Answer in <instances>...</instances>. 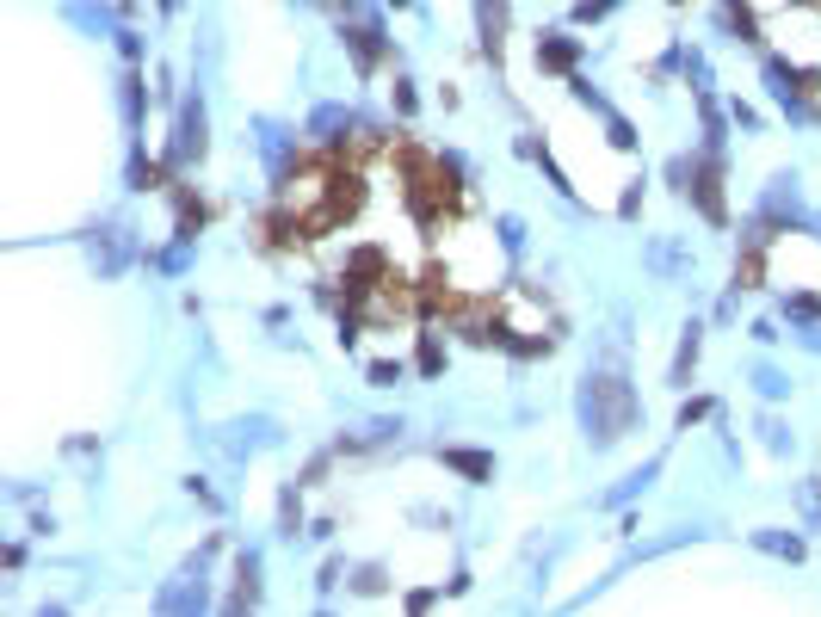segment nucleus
Instances as JSON below:
<instances>
[{
    "mask_svg": "<svg viewBox=\"0 0 821 617\" xmlns=\"http://www.w3.org/2000/svg\"><path fill=\"white\" fill-rule=\"evenodd\" d=\"M692 192H698V204H704L710 223H723V216H729V210H723V192H717V167H710V161L692 173Z\"/></svg>",
    "mask_w": 821,
    "mask_h": 617,
    "instance_id": "1",
    "label": "nucleus"
},
{
    "mask_svg": "<svg viewBox=\"0 0 821 617\" xmlns=\"http://www.w3.org/2000/svg\"><path fill=\"white\" fill-rule=\"evenodd\" d=\"M445 463H457L463 476H488V457H476V451H445Z\"/></svg>",
    "mask_w": 821,
    "mask_h": 617,
    "instance_id": "2",
    "label": "nucleus"
},
{
    "mask_svg": "<svg viewBox=\"0 0 821 617\" xmlns=\"http://www.w3.org/2000/svg\"><path fill=\"white\" fill-rule=\"evenodd\" d=\"M809 7H821V0H809Z\"/></svg>",
    "mask_w": 821,
    "mask_h": 617,
    "instance_id": "3",
    "label": "nucleus"
}]
</instances>
